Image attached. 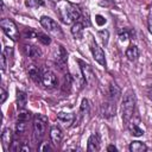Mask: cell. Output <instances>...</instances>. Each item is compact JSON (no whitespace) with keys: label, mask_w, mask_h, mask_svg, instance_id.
<instances>
[{"label":"cell","mask_w":152,"mask_h":152,"mask_svg":"<svg viewBox=\"0 0 152 152\" xmlns=\"http://www.w3.org/2000/svg\"><path fill=\"white\" fill-rule=\"evenodd\" d=\"M57 13L59 19L64 24H71L76 23V20L81 17L80 10H77L74 5H71L68 1H61L57 7Z\"/></svg>","instance_id":"1"},{"label":"cell","mask_w":152,"mask_h":152,"mask_svg":"<svg viewBox=\"0 0 152 152\" xmlns=\"http://www.w3.org/2000/svg\"><path fill=\"white\" fill-rule=\"evenodd\" d=\"M135 109V95L132 90H128L125 93L122 99V120L124 124H128L129 120L133 116Z\"/></svg>","instance_id":"2"},{"label":"cell","mask_w":152,"mask_h":152,"mask_svg":"<svg viewBox=\"0 0 152 152\" xmlns=\"http://www.w3.org/2000/svg\"><path fill=\"white\" fill-rule=\"evenodd\" d=\"M40 25L51 34H53L55 37L57 38H63V32H62V28L61 26L50 17H46V15H43L40 18Z\"/></svg>","instance_id":"3"},{"label":"cell","mask_w":152,"mask_h":152,"mask_svg":"<svg viewBox=\"0 0 152 152\" xmlns=\"http://www.w3.org/2000/svg\"><path fill=\"white\" fill-rule=\"evenodd\" d=\"M0 27L1 30L4 31V33L10 37L12 40H18L19 38V31L17 28V25L12 20V19H7V18H4L0 20Z\"/></svg>","instance_id":"4"},{"label":"cell","mask_w":152,"mask_h":152,"mask_svg":"<svg viewBox=\"0 0 152 152\" xmlns=\"http://www.w3.org/2000/svg\"><path fill=\"white\" fill-rule=\"evenodd\" d=\"M46 121L48 119L43 115H37L33 120V134L34 138L37 140H40L44 134H45V129H46Z\"/></svg>","instance_id":"5"},{"label":"cell","mask_w":152,"mask_h":152,"mask_svg":"<svg viewBox=\"0 0 152 152\" xmlns=\"http://www.w3.org/2000/svg\"><path fill=\"white\" fill-rule=\"evenodd\" d=\"M80 63V66H81V71H82V75H83V80L90 86L93 87L96 82V75L93 70V68L89 65V64H86L83 63L82 61H78Z\"/></svg>","instance_id":"6"},{"label":"cell","mask_w":152,"mask_h":152,"mask_svg":"<svg viewBox=\"0 0 152 152\" xmlns=\"http://www.w3.org/2000/svg\"><path fill=\"white\" fill-rule=\"evenodd\" d=\"M90 50H91V53H93V57L94 59L102 66H106V58H104V52L103 50L99 46V44L91 39L90 42Z\"/></svg>","instance_id":"7"},{"label":"cell","mask_w":152,"mask_h":152,"mask_svg":"<svg viewBox=\"0 0 152 152\" xmlns=\"http://www.w3.org/2000/svg\"><path fill=\"white\" fill-rule=\"evenodd\" d=\"M40 83L45 88H53L57 84V76L51 70H43L42 71Z\"/></svg>","instance_id":"8"},{"label":"cell","mask_w":152,"mask_h":152,"mask_svg":"<svg viewBox=\"0 0 152 152\" xmlns=\"http://www.w3.org/2000/svg\"><path fill=\"white\" fill-rule=\"evenodd\" d=\"M115 112H116V108H115V104L113 102L106 101V102L102 103V106H101V113H102V116L103 118H106V119L113 118V116H115Z\"/></svg>","instance_id":"9"},{"label":"cell","mask_w":152,"mask_h":152,"mask_svg":"<svg viewBox=\"0 0 152 152\" xmlns=\"http://www.w3.org/2000/svg\"><path fill=\"white\" fill-rule=\"evenodd\" d=\"M50 138H51V141L55 145H59L61 141H62V139H63L62 129L58 126H56V125L51 126V128H50Z\"/></svg>","instance_id":"10"},{"label":"cell","mask_w":152,"mask_h":152,"mask_svg":"<svg viewBox=\"0 0 152 152\" xmlns=\"http://www.w3.org/2000/svg\"><path fill=\"white\" fill-rule=\"evenodd\" d=\"M87 150L89 152H95L100 150V139L97 134H91L88 139V144H87Z\"/></svg>","instance_id":"11"},{"label":"cell","mask_w":152,"mask_h":152,"mask_svg":"<svg viewBox=\"0 0 152 152\" xmlns=\"http://www.w3.org/2000/svg\"><path fill=\"white\" fill-rule=\"evenodd\" d=\"M24 52L27 57H31V58H37V57H40V55H42L40 50L37 46L30 45V44L24 45Z\"/></svg>","instance_id":"12"},{"label":"cell","mask_w":152,"mask_h":152,"mask_svg":"<svg viewBox=\"0 0 152 152\" xmlns=\"http://www.w3.org/2000/svg\"><path fill=\"white\" fill-rule=\"evenodd\" d=\"M1 141H2V145L5 147L10 146L12 142H13V134H12V131L10 128H5L1 133Z\"/></svg>","instance_id":"13"},{"label":"cell","mask_w":152,"mask_h":152,"mask_svg":"<svg viewBox=\"0 0 152 152\" xmlns=\"http://www.w3.org/2000/svg\"><path fill=\"white\" fill-rule=\"evenodd\" d=\"M83 24L82 23H80V21H76L74 25H72V27H71V34L74 36V38H76V39H81L82 38V36H83Z\"/></svg>","instance_id":"14"},{"label":"cell","mask_w":152,"mask_h":152,"mask_svg":"<svg viewBox=\"0 0 152 152\" xmlns=\"http://www.w3.org/2000/svg\"><path fill=\"white\" fill-rule=\"evenodd\" d=\"M26 103H27V95L26 93L21 91V90H18L17 91V106L19 109H24L26 107Z\"/></svg>","instance_id":"15"},{"label":"cell","mask_w":152,"mask_h":152,"mask_svg":"<svg viewBox=\"0 0 152 152\" xmlns=\"http://www.w3.org/2000/svg\"><path fill=\"white\" fill-rule=\"evenodd\" d=\"M126 57L129 61H135L139 57V49L135 45H131L126 49Z\"/></svg>","instance_id":"16"},{"label":"cell","mask_w":152,"mask_h":152,"mask_svg":"<svg viewBox=\"0 0 152 152\" xmlns=\"http://www.w3.org/2000/svg\"><path fill=\"white\" fill-rule=\"evenodd\" d=\"M128 148L131 152H145V151H147V146L141 141H132L129 144Z\"/></svg>","instance_id":"17"},{"label":"cell","mask_w":152,"mask_h":152,"mask_svg":"<svg viewBox=\"0 0 152 152\" xmlns=\"http://www.w3.org/2000/svg\"><path fill=\"white\" fill-rule=\"evenodd\" d=\"M57 119H58L59 121L64 122L65 125H70V124L74 121L75 116H74V114H72V113H64V112H59V113L57 114Z\"/></svg>","instance_id":"18"},{"label":"cell","mask_w":152,"mask_h":152,"mask_svg":"<svg viewBox=\"0 0 152 152\" xmlns=\"http://www.w3.org/2000/svg\"><path fill=\"white\" fill-rule=\"evenodd\" d=\"M108 93H109L110 99H112V100H114V101H116V100L120 97V95H121V90H120V88H119L115 83H110Z\"/></svg>","instance_id":"19"},{"label":"cell","mask_w":152,"mask_h":152,"mask_svg":"<svg viewBox=\"0 0 152 152\" xmlns=\"http://www.w3.org/2000/svg\"><path fill=\"white\" fill-rule=\"evenodd\" d=\"M28 75H30V77H31L33 81H36V82H40L42 72H40V70H39L37 66H34V65L30 66V68H28Z\"/></svg>","instance_id":"20"},{"label":"cell","mask_w":152,"mask_h":152,"mask_svg":"<svg viewBox=\"0 0 152 152\" xmlns=\"http://www.w3.org/2000/svg\"><path fill=\"white\" fill-rule=\"evenodd\" d=\"M129 132H131V134L134 135V137H141V135L144 134V131H142L137 124L129 125Z\"/></svg>","instance_id":"21"},{"label":"cell","mask_w":152,"mask_h":152,"mask_svg":"<svg viewBox=\"0 0 152 152\" xmlns=\"http://www.w3.org/2000/svg\"><path fill=\"white\" fill-rule=\"evenodd\" d=\"M31 119V113L28 110H25V109H20L19 113H18V120H21V121H28Z\"/></svg>","instance_id":"22"},{"label":"cell","mask_w":152,"mask_h":152,"mask_svg":"<svg viewBox=\"0 0 152 152\" xmlns=\"http://www.w3.org/2000/svg\"><path fill=\"white\" fill-rule=\"evenodd\" d=\"M25 5L30 8H36L39 6H44V0H26Z\"/></svg>","instance_id":"23"},{"label":"cell","mask_w":152,"mask_h":152,"mask_svg":"<svg viewBox=\"0 0 152 152\" xmlns=\"http://www.w3.org/2000/svg\"><path fill=\"white\" fill-rule=\"evenodd\" d=\"M25 129H26V121L18 120L17 124H15V132H17L18 134H21Z\"/></svg>","instance_id":"24"},{"label":"cell","mask_w":152,"mask_h":152,"mask_svg":"<svg viewBox=\"0 0 152 152\" xmlns=\"http://www.w3.org/2000/svg\"><path fill=\"white\" fill-rule=\"evenodd\" d=\"M36 36H37L38 40H39L40 43H43L44 45H49V44L51 43L50 37H49V36H46V34H44V33H37Z\"/></svg>","instance_id":"25"},{"label":"cell","mask_w":152,"mask_h":152,"mask_svg":"<svg viewBox=\"0 0 152 152\" xmlns=\"http://www.w3.org/2000/svg\"><path fill=\"white\" fill-rule=\"evenodd\" d=\"M99 36L101 37L102 42L104 43V45L108 43V37H109V32L107 30H102V31H99Z\"/></svg>","instance_id":"26"},{"label":"cell","mask_w":152,"mask_h":152,"mask_svg":"<svg viewBox=\"0 0 152 152\" xmlns=\"http://www.w3.org/2000/svg\"><path fill=\"white\" fill-rule=\"evenodd\" d=\"M88 110H89V102L87 99H83L81 103V113H87Z\"/></svg>","instance_id":"27"},{"label":"cell","mask_w":152,"mask_h":152,"mask_svg":"<svg viewBox=\"0 0 152 152\" xmlns=\"http://www.w3.org/2000/svg\"><path fill=\"white\" fill-rule=\"evenodd\" d=\"M95 20H96V24H97V25H100V26H102V25H104V24H106V19H104V17H102V15H100V14H97V15H96Z\"/></svg>","instance_id":"28"},{"label":"cell","mask_w":152,"mask_h":152,"mask_svg":"<svg viewBox=\"0 0 152 152\" xmlns=\"http://www.w3.org/2000/svg\"><path fill=\"white\" fill-rule=\"evenodd\" d=\"M4 53H5V56H6L7 58H10V57H12V55H13V49L10 48V46H6L5 50H4Z\"/></svg>","instance_id":"29"},{"label":"cell","mask_w":152,"mask_h":152,"mask_svg":"<svg viewBox=\"0 0 152 152\" xmlns=\"http://www.w3.org/2000/svg\"><path fill=\"white\" fill-rule=\"evenodd\" d=\"M0 94H1V100H0V103H4L7 99V91L4 89V88H0Z\"/></svg>","instance_id":"30"},{"label":"cell","mask_w":152,"mask_h":152,"mask_svg":"<svg viewBox=\"0 0 152 152\" xmlns=\"http://www.w3.org/2000/svg\"><path fill=\"white\" fill-rule=\"evenodd\" d=\"M0 59H1V70H5L7 65H6V56H5V53H4V52L1 53Z\"/></svg>","instance_id":"31"},{"label":"cell","mask_w":152,"mask_h":152,"mask_svg":"<svg viewBox=\"0 0 152 152\" xmlns=\"http://www.w3.org/2000/svg\"><path fill=\"white\" fill-rule=\"evenodd\" d=\"M40 151H51V146L49 142H43V145L39 147Z\"/></svg>","instance_id":"32"},{"label":"cell","mask_w":152,"mask_h":152,"mask_svg":"<svg viewBox=\"0 0 152 152\" xmlns=\"http://www.w3.org/2000/svg\"><path fill=\"white\" fill-rule=\"evenodd\" d=\"M128 37H129V33H128V31H127V30H125L124 32H121V33H120V40H126Z\"/></svg>","instance_id":"33"},{"label":"cell","mask_w":152,"mask_h":152,"mask_svg":"<svg viewBox=\"0 0 152 152\" xmlns=\"http://www.w3.org/2000/svg\"><path fill=\"white\" fill-rule=\"evenodd\" d=\"M148 31H150V33L152 34V17L148 18Z\"/></svg>","instance_id":"34"},{"label":"cell","mask_w":152,"mask_h":152,"mask_svg":"<svg viewBox=\"0 0 152 152\" xmlns=\"http://www.w3.org/2000/svg\"><path fill=\"white\" fill-rule=\"evenodd\" d=\"M19 151H27V152H30V147H28V146L23 145V146L20 147V150H19Z\"/></svg>","instance_id":"35"},{"label":"cell","mask_w":152,"mask_h":152,"mask_svg":"<svg viewBox=\"0 0 152 152\" xmlns=\"http://www.w3.org/2000/svg\"><path fill=\"white\" fill-rule=\"evenodd\" d=\"M107 151H116V147H115L114 145H109V146L107 147Z\"/></svg>","instance_id":"36"}]
</instances>
